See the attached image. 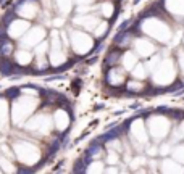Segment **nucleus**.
<instances>
[{"label":"nucleus","mask_w":184,"mask_h":174,"mask_svg":"<svg viewBox=\"0 0 184 174\" xmlns=\"http://www.w3.org/2000/svg\"><path fill=\"white\" fill-rule=\"evenodd\" d=\"M160 171H163V173H184V168L183 165H179L173 158H165L160 163Z\"/></svg>","instance_id":"obj_18"},{"label":"nucleus","mask_w":184,"mask_h":174,"mask_svg":"<svg viewBox=\"0 0 184 174\" xmlns=\"http://www.w3.org/2000/svg\"><path fill=\"white\" fill-rule=\"evenodd\" d=\"M171 155H173V160L179 163V165L184 166V144H178L171 148Z\"/></svg>","instance_id":"obj_23"},{"label":"nucleus","mask_w":184,"mask_h":174,"mask_svg":"<svg viewBox=\"0 0 184 174\" xmlns=\"http://www.w3.org/2000/svg\"><path fill=\"white\" fill-rule=\"evenodd\" d=\"M119 61H121V66L126 69V71H131V69L139 63V57L136 55L134 50H126L124 53H121Z\"/></svg>","instance_id":"obj_17"},{"label":"nucleus","mask_w":184,"mask_h":174,"mask_svg":"<svg viewBox=\"0 0 184 174\" xmlns=\"http://www.w3.org/2000/svg\"><path fill=\"white\" fill-rule=\"evenodd\" d=\"M126 89H128V92L141 93V92H144V90H145V84H144L142 81H139V79H134V77H132L131 81L126 84Z\"/></svg>","instance_id":"obj_22"},{"label":"nucleus","mask_w":184,"mask_h":174,"mask_svg":"<svg viewBox=\"0 0 184 174\" xmlns=\"http://www.w3.org/2000/svg\"><path fill=\"white\" fill-rule=\"evenodd\" d=\"M8 102L5 98L0 97V131H7L8 129Z\"/></svg>","instance_id":"obj_19"},{"label":"nucleus","mask_w":184,"mask_h":174,"mask_svg":"<svg viewBox=\"0 0 184 174\" xmlns=\"http://www.w3.org/2000/svg\"><path fill=\"white\" fill-rule=\"evenodd\" d=\"M29 26L31 24L28 23V20H24V18H16V20L10 21L8 24H7V36H8L10 39H13V41H18L29 29Z\"/></svg>","instance_id":"obj_10"},{"label":"nucleus","mask_w":184,"mask_h":174,"mask_svg":"<svg viewBox=\"0 0 184 174\" xmlns=\"http://www.w3.org/2000/svg\"><path fill=\"white\" fill-rule=\"evenodd\" d=\"M78 3H84V5H89V3H92L94 0H76Z\"/></svg>","instance_id":"obj_32"},{"label":"nucleus","mask_w":184,"mask_h":174,"mask_svg":"<svg viewBox=\"0 0 184 174\" xmlns=\"http://www.w3.org/2000/svg\"><path fill=\"white\" fill-rule=\"evenodd\" d=\"M141 29H142V32L147 37H152V39L163 42V44L170 42V39H171V28H170V24L163 20H158V18L145 20L141 24Z\"/></svg>","instance_id":"obj_2"},{"label":"nucleus","mask_w":184,"mask_h":174,"mask_svg":"<svg viewBox=\"0 0 184 174\" xmlns=\"http://www.w3.org/2000/svg\"><path fill=\"white\" fill-rule=\"evenodd\" d=\"M108 29V23L107 21H98V24L94 28V36L95 37H103Z\"/></svg>","instance_id":"obj_26"},{"label":"nucleus","mask_w":184,"mask_h":174,"mask_svg":"<svg viewBox=\"0 0 184 174\" xmlns=\"http://www.w3.org/2000/svg\"><path fill=\"white\" fill-rule=\"evenodd\" d=\"M33 58H34V53L31 52V49H24V47H20L13 52V61L15 65L21 66V68H26L33 63Z\"/></svg>","instance_id":"obj_15"},{"label":"nucleus","mask_w":184,"mask_h":174,"mask_svg":"<svg viewBox=\"0 0 184 174\" xmlns=\"http://www.w3.org/2000/svg\"><path fill=\"white\" fill-rule=\"evenodd\" d=\"M45 34H47V31H45L42 26H33V28L29 26V29L18 41H20L21 47H24V49H34L39 42H42L45 39Z\"/></svg>","instance_id":"obj_8"},{"label":"nucleus","mask_w":184,"mask_h":174,"mask_svg":"<svg viewBox=\"0 0 184 174\" xmlns=\"http://www.w3.org/2000/svg\"><path fill=\"white\" fill-rule=\"evenodd\" d=\"M131 45L137 57H152L153 53H157L155 44L149 37H134Z\"/></svg>","instance_id":"obj_9"},{"label":"nucleus","mask_w":184,"mask_h":174,"mask_svg":"<svg viewBox=\"0 0 184 174\" xmlns=\"http://www.w3.org/2000/svg\"><path fill=\"white\" fill-rule=\"evenodd\" d=\"M23 126H24V129L31 134L47 135V134H50V131H52L53 121H52V116H49V114L37 113V114H34V116L31 114Z\"/></svg>","instance_id":"obj_5"},{"label":"nucleus","mask_w":184,"mask_h":174,"mask_svg":"<svg viewBox=\"0 0 184 174\" xmlns=\"http://www.w3.org/2000/svg\"><path fill=\"white\" fill-rule=\"evenodd\" d=\"M0 173H2V169H0Z\"/></svg>","instance_id":"obj_33"},{"label":"nucleus","mask_w":184,"mask_h":174,"mask_svg":"<svg viewBox=\"0 0 184 174\" xmlns=\"http://www.w3.org/2000/svg\"><path fill=\"white\" fill-rule=\"evenodd\" d=\"M176 63H178V66H179V71H181V74L184 76V50L183 49H179L178 52H176Z\"/></svg>","instance_id":"obj_28"},{"label":"nucleus","mask_w":184,"mask_h":174,"mask_svg":"<svg viewBox=\"0 0 184 174\" xmlns=\"http://www.w3.org/2000/svg\"><path fill=\"white\" fill-rule=\"evenodd\" d=\"M55 2V7H57V12H60L61 15L71 12V5H73V0H53Z\"/></svg>","instance_id":"obj_24"},{"label":"nucleus","mask_w":184,"mask_h":174,"mask_svg":"<svg viewBox=\"0 0 184 174\" xmlns=\"http://www.w3.org/2000/svg\"><path fill=\"white\" fill-rule=\"evenodd\" d=\"M100 13H102V16L105 18H111L115 15V5L111 2H103L100 5Z\"/></svg>","instance_id":"obj_25"},{"label":"nucleus","mask_w":184,"mask_h":174,"mask_svg":"<svg viewBox=\"0 0 184 174\" xmlns=\"http://www.w3.org/2000/svg\"><path fill=\"white\" fill-rule=\"evenodd\" d=\"M90 165H92V166H87V168H86L87 173H95V171L102 173V171H105V169H103V166H102L103 165L102 161H92Z\"/></svg>","instance_id":"obj_29"},{"label":"nucleus","mask_w":184,"mask_h":174,"mask_svg":"<svg viewBox=\"0 0 184 174\" xmlns=\"http://www.w3.org/2000/svg\"><path fill=\"white\" fill-rule=\"evenodd\" d=\"M152 81L155 82L157 85H166L170 82L174 81L176 77V65L171 58L166 60H160L158 65L152 69Z\"/></svg>","instance_id":"obj_4"},{"label":"nucleus","mask_w":184,"mask_h":174,"mask_svg":"<svg viewBox=\"0 0 184 174\" xmlns=\"http://www.w3.org/2000/svg\"><path fill=\"white\" fill-rule=\"evenodd\" d=\"M73 24L78 26V28L86 29V31H94V28L98 24V18H97V15H89V12L79 13L78 16L73 20Z\"/></svg>","instance_id":"obj_14"},{"label":"nucleus","mask_w":184,"mask_h":174,"mask_svg":"<svg viewBox=\"0 0 184 174\" xmlns=\"http://www.w3.org/2000/svg\"><path fill=\"white\" fill-rule=\"evenodd\" d=\"M52 121L55 124V129L58 132H65L68 127H70V123H71V118H70V113L65 111V110H57L52 116Z\"/></svg>","instance_id":"obj_16"},{"label":"nucleus","mask_w":184,"mask_h":174,"mask_svg":"<svg viewBox=\"0 0 184 174\" xmlns=\"http://www.w3.org/2000/svg\"><path fill=\"white\" fill-rule=\"evenodd\" d=\"M166 8L176 16H184V0H166Z\"/></svg>","instance_id":"obj_20"},{"label":"nucleus","mask_w":184,"mask_h":174,"mask_svg":"<svg viewBox=\"0 0 184 174\" xmlns=\"http://www.w3.org/2000/svg\"><path fill=\"white\" fill-rule=\"evenodd\" d=\"M2 53L7 55V57L12 55V53H13V44H12V42H5V44L2 45Z\"/></svg>","instance_id":"obj_30"},{"label":"nucleus","mask_w":184,"mask_h":174,"mask_svg":"<svg viewBox=\"0 0 184 174\" xmlns=\"http://www.w3.org/2000/svg\"><path fill=\"white\" fill-rule=\"evenodd\" d=\"M131 76L134 77V79L144 81V79L149 76V71H147V68H145V65H144V63H137V65L131 69Z\"/></svg>","instance_id":"obj_21"},{"label":"nucleus","mask_w":184,"mask_h":174,"mask_svg":"<svg viewBox=\"0 0 184 174\" xmlns=\"http://www.w3.org/2000/svg\"><path fill=\"white\" fill-rule=\"evenodd\" d=\"M126 81V69L123 66H111L107 73V82L111 87H121Z\"/></svg>","instance_id":"obj_13"},{"label":"nucleus","mask_w":184,"mask_h":174,"mask_svg":"<svg viewBox=\"0 0 184 174\" xmlns=\"http://www.w3.org/2000/svg\"><path fill=\"white\" fill-rule=\"evenodd\" d=\"M39 105V100L36 97H29V95H21V97L15 98L12 103V121L16 126H23L31 114L34 113V110Z\"/></svg>","instance_id":"obj_1"},{"label":"nucleus","mask_w":184,"mask_h":174,"mask_svg":"<svg viewBox=\"0 0 184 174\" xmlns=\"http://www.w3.org/2000/svg\"><path fill=\"white\" fill-rule=\"evenodd\" d=\"M41 8H39V3L36 0H24L23 3L16 8V15L20 18H24V20H33L39 15Z\"/></svg>","instance_id":"obj_12"},{"label":"nucleus","mask_w":184,"mask_h":174,"mask_svg":"<svg viewBox=\"0 0 184 174\" xmlns=\"http://www.w3.org/2000/svg\"><path fill=\"white\" fill-rule=\"evenodd\" d=\"M131 140L136 142L137 145H145L149 142V132L147 126L144 124L142 119H136L131 126Z\"/></svg>","instance_id":"obj_11"},{"label":"nucleus","mask_w":184,"mask_h":174,"mask_svg":"<svg viewBox=\"0 0 184 174\" xmlns=\"http://www.w3.org/2000/svg\"><path fill=\"white\" fill-rule=\"evenodd\" d=\"M178 134H179V137L184 140V121L181 123V126H179V131H178Z\"/></svg>","instance_id":"obj_31"},{"label":"nucleus","mask_w":184,"mask_h":174,"mask_svg":"<svg viewBox=\"0 0 184 174\" xmlns=\"http://www.w3.org/2000/svg\"><path fill=\"white\" fill-rule=\"evenodd\" d=\"M147 132L153 140H165L170 132V121L165 116H150L147 121Z\"/></svg>","instance_id":"obj_7"},{"label":"nucleus","mask_w":184,"mask_h":174,"mask_svg":"<svg viewBox=\"0 0 184 174\" xmlns=\"http://www.w3.org/2000/svg\"><path fill=\"white\" fill-rule=\"evenodd\" d=\"M12 165V161L10 160H7L5 158V155H0V169L2 171H7V173H13V171H16L13 166H10Z\"/></svg>","instance_id":"obj_27"},{"label":"nucleus","mask_w":184,"mask_h":174,"mask_svg":"<svg viewBox=\"0 0 184 174\" xmlns=\"http://www.w3.org/2000/svg\"><path fill=\"white\" fill-rule=\"evenodd\" d=\"M15 156L21 165L33 166L41 160V150L29 140H16L13 144Z\"/></svg>","instance_id":"obj_3"},{"label":"nucleus","mask_w":184,"mask_h":174,"mask_svg":"<svg viewBox=\"0 0 184 174\" xmlns=\"http://www.w3.org/2000/svg\"><path fill=\"white\" fill-rule=\"evenodd\" d=\"M70 47L73 49L74 53L86 55V53H89L90 50H92L94 41H92V37L87 36L84 31L73 29V31H70Z\"/></svg>","instance_id":"obj_6"}]
</instances>
